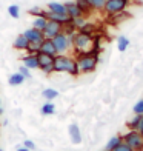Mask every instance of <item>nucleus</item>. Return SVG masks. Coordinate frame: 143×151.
<instances>
[{
  "instance_id": "13",
  "label": "nucleus",
  "mask_w": 143,
  "mask_h": 151,
  "mask_svg": "<svg viewBox=\"0 0 143 151\" xmlns=\"http://www.w3.org/2000/svg\"><path fill=\"white\" fill-rule=\"evenodd\" d=\"M23 65L28 68V70H36V68H39V62H37V56L36 54H26V56L23 57Z\"/></svg>"
},
{
  "instance_id": "29",
  "label": "nucleus",
  "mask_w": 143,
  "mask_h": 151,
  "mask_svg": "<svg viewBox=\"0 0 143 151\" xmlns=\"http://www.w3.org/2000/svg\"><path fill=\"white\" fill-rule=\"evenodd\" d=\"M26 51H28L29 54H37L40 51V43H29V46H28Z\"/></svg>"
},
{
  "instance_id": "17",
  "label": "nucleus",
  "mask_w": 143,
  "mask_h": 151,
  "mask_svg": "<svg viewBox=\"0 0 143 151\" xmlns=\"http://www.w3.org/2000/svg\"><path fill=\"white\" fill-rule=\"evenodd\" d=\"M76 3H77L79 8L82 9L83 16H85V14H89V12L92 11V6L89 5V0H76Z\"/></svg>"
},
{
  "instance_id": "26",
  "label": "nucleus",
  "mask_w": 143,
  "mask_h": 151,
  "mask_svg": "<svg viewBox=\"0 0 143 151\" xmlns=\"http://www.w3.org/2000/svg\"><path fill=\"white\" fill-rule=\"evenodd\" d=\"M8 12H9V16H11V17L19 19V16H20V8H19L17 5H11L9 8H8Z\"/></svg>"
},
{
  "instance_id": "9",
  "label": "nucleus",
  "mask_w": 143,
  "mask_h": 151,
  "mask_svg": "<svg viewBox=\"0 0 143 151\" xmlns=\"http://www.w3.org/2000/svg\"><path fill=\"white\" fill-rule=\"evenodd\" d=\"M23 36L29 40V43H42L43 42V31H40L37 28H29V29H26L23 32Z\"/></svg>"
},
{
  "instance_id": "32",
  "label": "nucleus",
  "mask_w": 143,
  "mask_h": 151,
  "mask_svg": "<svg viewBox=\"0 0 143 151\" xmlns=\"http://www.w3.org/2000/svg\"><path fill=\"white\" fill-rule=\"evenodd\" d=\"M23 145H25V148H28V150H34V148H36V143H34L32 140H25L23 142Z\"/></svg>"
},
{
  "instance_id": "8",
  "label": "nucleus",
  "mask_w": 143,
  "mask_h": 151,
  "mask_svg": "<svg viewBox=\"0 0 143 151\" xmlns=\"http://www.w3.org/2000/svg\"><path fill=\"white\" fill-rule=\"evenodd\" d=\"M62 29H63L62 23L48 19V23H46L45 29H43V36H45V39H52V37H56L59 32H62Z\"/></svg>"
},
{
  "instance_id": "24",
  "label": "nucleus",
  "mask_w": 143,
  "mask_h": 151,
  "mask_svg": "<svg viewBox=\"0 0 143 151\" xmlns=\"http://www.w3.org/2000/svg\"><path fill=\"white\" fill-rule=\"evenodd\" d=\"M42 96L45 99H48V100H52V99H56L57 96H59V93H57V90H52V88H48V90H45L43 93H42Z\"/></svg>"
},
{
  "instance_id": "28",
  "label": "nucleus",
  "mask_w": 143,
  "mask_h": 151,
  "mask_svg": "<svg viewBox=\"0 0 143 151\" xmlns=\"http://www.w3.org/2000/svg\"><path fill=\"white\" fill-rule=\"evenodd\" d=\"M29 14L34 16V17H37V16H45V17H46L48 11H43L42 8H31V9H29Z\"/></svg>"
},
{
  "instance_id": "18",
  "label": "nucleus",
  "mask_w": 143,
  "mask_h": 151,
  "mask_svg": "<svg viewBox=\"0 0 143 151\" xmlns=\"http://www.w3.org/2000/svg\"><path fill=\"white\" fill-rule=\"evenodd\" d=\"M128 46H129V40H128V37L120 36L119 40H117V48H119V51H120V52L126 51V48H128Z\"/></svg>"
},
{
  "instance_id": "6",
  "label": "nucleus",
  "mask_w": 143,
  "mask_h": 151,
  "mask_svg": "<svg viewBox=\"0 0 143 151\" xmlns=\"http://www.w3.org/2000/svg\"><path fill=\"white\" fill-rule=\"evenodd\" d=\"M52 43H54V46H56L57 54H65L68 50H69V46H71V40L62 31V32H59L56 37H52Z\"/></svg>"
},
{
  "instance_id": "5",
  "label": "nucleus",
  "mask_w": 143,
  "mask_h": 151,
  "mask_svg": "<svg viewBox=\"0 0 143 151\" xmlns=\"http://www.w3.org/2000/svg\"><path fill=\"white\" fill-rule=\"evenodd\" d=\"M131 0H106L105 3V8L103 11L109 16H115V14H120L126 9V6L129 5Z\"/></svg>"
},
{
  "instance_id": "3",
  "label": "nucleus",
  "mask_w": 143,
  "mask_h": 151,
  "mask_svg": "<svg viewBox=\"0 0 143 151\" xmlns=\"http://www.w3.org/2000/svg\"><path fill=\"white\" fill-rule=\"evenodd\" d=\"M71 43L74 46V50L77 52H86L92 50V43H94V37L92 34H88V32H83V31H76L74 36L69 37Z\"/></svg>"
},
{
  "instance_id": "20",
  "label": "nucleus",
  "mask_w": 143,
  "mask_h": 151,
  "mask_svg": "<svg viewBox=\"0 0 143 151\" xmlns=\"http://www.w3.org/2000/svg\"><path fill=\"white\" fill-rule=\"evenodd\" d=\"M72 25H74V28H76L77 31L82 29V28H83V26L86 25V19H85V16H80V17L72 19Z\"/></svg>"
},
{
  "instance_id": "4",
  "label": "nucleus",
  "mask_w": 143,
  "mask_h": 151,
  "mask_svg": "<svg viewBox=\"0 0 143 151\" xmlns=\"http://www.w3.org/2000/svg\"><path fill=\"white\" fill-rule=\"evenodd\" d=\"M123 142H126L128 145H131L134 151H143V136L137 131V129H131L129 133H126L123 137Z\"/></svg>"
},
{
  "instance_id": "7",
  "label": "nucleus",
  "mask_w": 143,
  "mask_h": 151,
  "mask_svg": "<svg viewBox=\"0 0 143 151\" xmlns=\"http://www.w3.org/2000/svg\"><path fill=\"white\" fill-rule=\"evenodd\" d=\"M37 62H39V68L42 70L43 73H52V63H54V56H51V54H46V52H42L39 51L37 54Z\"/></svg>"
},
{
  "instance_id": "25",
  "label": "nucleus",
  "mask_w": 143,
  "mask_h": 151,
  "mask_svg": "<svg viewBox=\"0 0 143 151\" xmlns=\"http://www.w3.org/2000/svg\"><path fill=\"white\" fill-rule=\"evenodd\" d=\"M106 0H89V5L92 6V9H103Z\"/></svg>"
},
{
  "instance_id": "15",
  "label": "nucleus",
  "mask_w": 143,
  "mask_h": 151,
  "mask_svg": "<svg viewBox=\"0 0 143 151\" xmlns=\"http://www.w3.org/2000/svg\"><path fill=\"white\" fill-rule=\"evenodd\" d=\"M48 11L56 12V14H66V6H65V3L51 2L49 5H48Z\"/></svg>"
},
{
  "instance_id": "27",
  "label": "nucleus",
  "mask_w": 143,
  "mask_h": 151,
  "mask_svg": "<svg viewBox=\"0 0 143 151\" xmlns=\"http://www.w3.org/2000/svg\"><path fill=\"white\" fill-rule=\"evenodd\" d=\"M112 151H134V150L131 148V145H128L126 142H123V140H122V142H120L119 145L115 147Z\"/></svg>"
},
{
  "instance_id": "11",
  "label": "nucleus",
  "mask_w": 143,
  "mask_h": 151,
  "mask_svg": "<svg viewBox=\"0 0 143 151\" xmlns=\"http://www.w3.org/2000/svg\"><path fill=\"white\" fill-rule=\"evenodd\" d=\"M68 133H69V137H71V142L72 143H80L82 142V133H80V128L79 125H76V123H71L69 128H68Z\"/></svg>"
},
{
  "instance_id": "10",
  "label": "nucleus",
  "mask_w": 143,
  "mask_h": 151,
  "mask_svg": "<svg viewBox=\"0 0 143 151\" xmlns=\"http://www.w3.org/2000/svg\"><path fill=\"white\" fill-rule=\"evenodd\" d=\"M65 6H66V14L69 16L71 19H76V17L83 16V12H82V9L77 6L76 2H68V3H65Z\"/></svg>"
},
{
  "instance_id": "30",
  "label": "nucleus",
  "mask_w": 143,
  "mask_h": 151,
  "mask_svg": "<svg viewBox=\"0 0 143 151\" xmlns=\"http://www.w3.org/2000/svg\"><path fill=\"white\" fill-rule=\"evenodd\" d=\"M134 113H135V114L143 116V99H142V100H139L137 104L134 105Z\"/></svg>"
},
{
  "instance_id": "22",
  "label": "nucleus",
  "mask_w": 143,
  "mask_h": 151,
  "mask_svg": "<svg viewBox=\"0 0 143 151\" xmlns=\"http://www.w3.org/2000/svg\"><path fill=\"white\" fill-rule=\"evenodd\" d=\"M56 113V106H54L51 102H48V104H45L43 106H42V114L43 116H51V114H54Z\"/></svg>"
},
{
  "instance_id": "19",
  "label": "nucleus",
  "mask_w": 143,
  "mask_h": 151,
  "mask_svg": "<svg viewBox=\"0 0 143 151\" xmlns=\"http://www.w3.org/2000/svg\"><path fill=\"white\" fill-rule=\"evenodd\" d=\"M23 80H25V77L20 73H16V74H12L11 77H9V85H12V86H17V85H20V83H23Z\"/></svg>"
},
{
  "instance_id": "21",
  "label": "nucleus",
  "mask_w": 143,
  "mask_h": 151,
  "mask_svg": "<svg viewBox=\"0 0 143 151\" xmlns=\"http://www.w3.org/2000/svg\"><path fill=\"white\" fill-rule=\"evenodd\" d=\"M142 119H143V116L135 114V117H134V119H131V120L128 122L129 129H137V128H139V125H140V122H142Z\"/></svg>"
},
{
  "instance_id": "31",
  "label": "nucleus",
  "mask_w": 143,
  "mask_h": 151,
  "mask_svg": "<svg viewBox=\"0 0 143 151\" xmlns=\"http://www.w3.org/2000/svg\"><path fill=\"white\" fill-rule=\"evenodd\" d=\"M19 73H20V74H22V76H23V77H26V79H28V77H31V73L28 71V68H26L25 65L19 68Z\"/></svg>"
},
{
  "instance_id": "14",
  "label": "nucleus",
  "mask_w": 143,
  "mask_h": 151,
  "mask_svg": "<svg viewBox=\"0 0 143 151\" xmlns=\"http://www.w3.org/2000/svg\"><path fill=\"white\" fill-rule=\"evenodd\" d=\"M16 48V50H19V51H26L28 50V46H29V40L26 39L23 34H20L19 37H16V40H14V45H12Z\"/></svg>"
},
{
  "instance_id": "1",
  "label": "nucleus",
  "mask_w": 143,
  "mask_h": 151,
  "mask_svg": "<svg viewBox=\"0 0 143 151\" xmlns=\"http://www.w3.org/2000/svg\"><path fill=\"white\" fill-rule=\"evenodd\" d=\"M52 70L56 73H69L71 76H79V63L76 59L68 57L65 54H56L54 56V63H52Z\"/></svg>"
},
{
  "instance_id": "2",
  "label": "nucleus",
  "mask_w": 143,
  "mask_h": 151,
  "mask_svg": "<svg viewBox=\"0 0 143 151\" xmlns=\"http://www.w3.org/2000/svg\"><path fill=\"white\" fill-rule=\"evenodd\" d=\"M76 60L79 63L80 73H92L99 63V51L89 50L86 52H79Z\"/></svg>"
},
{
  "instance_id": "34",
  "label": "nucleus",
  "mask_w": 143,
  "mask_h": 151,
  "mask_svg": "<svg viewBox=\"0 0 143 151\" xmlns=\"http://www.w3.org/2000/svg\"><path fill=\"white\" fill-rule=\"evenodd\" d=\"M17 151H31V150H28V148H25V147H22V148H19Z\"/></svg>"
},
{
  "instance_id": "16",
  "label": "nucleus",
  "mask_w": 143,
  "mask_h": 151,
  "mask_svg": "<svg viewBox=\"0 0 143 151\" xmlns=\"http://www.w3.org/2000/svg\"><path fill=\"white\" fill-rule=\"evenodd\" d=\"M46 23H48V17H45V16H37V17H34V20H32V28H37V29H40V31H43L45 26H46Z\"/></svg>"
},
{
  "instance_id": "37",
  "label": "nucleus",
  "mask_w": 143,
  "mask_h": 151,
  "mask_svg": "<svg viewBox=\"0 0 143 151\" xmlns=\"http://www.w3.org/2000/svg\"><path fill=\"white\" fill-rule=\"evenodd\" d=\"M0 151H3V150H2V148H0Z\"/></svg>"
},
{
  "instance_id": "23",
  "label": "nucleus",
  "mask_w": 143,
  "mask_h": 151,
  "mask_svg": "<svg viewBox=\"0 0 143 151\" xmlns=\"http://www.w3.org/2000/svg\"><path fill=\"white\" fill-rule=\"evenodd\" d=\"M122 140H123V139H122L120 136H114V137H111L109 142H108V145H106V150H111V151H112V150L117 147Z\"/></svg>"
},
{
  "instance_id": "36",
  "label": "nucleus",
  "mask_w": 143,
  "mask_h": 151,
  "mask_svg": "<svg viewBox=\"0 0 143 151\" xmlns=\"http://www.w3.org/2000/svg\"><path fill=\"white\" fill-rule=\"evenodd\" d=\"M105 151H111V150H105Z\"/></svg>"
},
{
  "instance_id": "35",
  "label": "nucleus",
  "mask_w": 143,
  "mask_h": 151,
  "mask_svg": "<svg viewBox=\"0 0 143 151\" xmlns=\"http://www.w3.org/2000/svg\"><path fill=\"white\" fill-rule=\"evenodd\" d=\"M2 111H3V108H2V102H0V114H2Z\"/></svg>"
},
{
  "instance_id": "12",
  "label": "nucleus",
  "mask_w": 143,
  "mask_h": 151,
  "mask_svg": "<svg viewBox=\"0 0 143 151\" xmlns=\"http://www.w3.org/2000/svg\"><path fill=\"white\" fill-rule=\"evenodd\" d=\"M40 51L46 52V54H51V56H56L57 51H56L54 43H52V39H43V42L40 43Z\"/></svg>"
},
{
  "instance_id": "33",
  "label": "nucleus",
  "mask_w": 143,
  "mask_h": 151,
  "mask_svg": "<svg viewBox=\"0 0 143 151\" xmlns=\"http://www.w3.org/2000/svg\"><path fill=\"white\" fill-rule=\"evenodd\" d=\"M137 131L143 136V119H142V122H140V125H139V128H137Z\"/></svg>"
}]
</instances>
